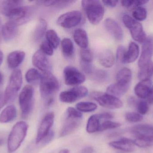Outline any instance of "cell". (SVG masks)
I'll use <instances>...</instances> for the list:
<instances>
[{
	"mask_svg": "<svg viewBox=\"0 0 153 153\" xmlns=\"http://www.w3.org/2000/svg\"><path fill=\"white\" fill-rule=\"evenodd\" d=\"M132 72L128 68H122L117 74V83L107 88V93L118 98L125 95L130 87L132 81Z\"/></svg>",
	"mask_w": 153,
	"mask_h": 153,
	"instance_id": "1",
	"label": "cell"
},
{
	"mask_svg": "<svg viewBox=\"0 0 153 153\" xmlns=\"http://www.w3.org/2000/svg\"><path fill=\"white\" fill-rule=\"evenodd\" d=\"M28 125L26 122H17L12 128L7 141V149L9 153L16 152L26 138Z\"/></svg>",
	"mask_w": 153,
	"mask_h": 153,
	"instance_id": "2",
	"label": "cell"
},
{
	"mask_svg": "<svg viewBox=\"0 0 153 153\" xmlns=\"http://www.w3.org/2000/svg\"><path fill=\"white\" fill-rule=\"evenodd\" d=\"M82 5L89 22L93 25L99 24L103 19L105 13L102 2L97 0H83L82 1Z\"/></svg>",
	"mask_w": 153,
	"mask_h": 153,
	"instance_id": "3",
	"label": "cell"
},
{
	"mask_svg": "<svg viewBox=\"0 0 153 153\" xmlns=\"http://www.w3.org/2000/svg\"><path fill=\"white\" fill-rule=\"evenodd\" d=\"M60 88L59 81L51 72L44 73L41 76L39 84V91L41 97L46 101L53 98L54 93Z\"/></svg>",
	"mask_w": 153,
	"mask_h": 153,
	"instance_id": "4",
	"label": "cell"
},
{
	"mask_svg": "<svg viewBox=\"0 0 153 153\" xmlns=\"http://www.w3.org/2000/svg\"><path fill=\"white\" fill-rule=\"evenodd\" d=\"M34 90L32 86L27 85L22 89L19 96V103L22 118L29 116L34 104Z\"/></svg>",
	"mask_w": 153,
	"mask_h": 153,
	"instance_id": "5",
	"label": "cell"
},
{
	"mask_svg": "<svg viewBox=\"0 0 153 153\" xmlns=\"http://www.w3.org/2000/svg\"><path fill=\"white\" fill-rule=\"evenodd\" d=\"M22 83V74L19 69H16L11 75L9 83L4 94L7 104L13 101L18 95Z\"/></svg>",
	"mask_w": 153,
	"mask_h": 153,
	"instance_id": "6",
	"label": "cell"
},
{
	"mask_svg": "<svg viewBox=\"0 0 153 153\" xmlns=\"http://www.w3.org/2000/svg\"><path fill=\"white\" fill-rule=\"evenodd\" d=\"M34 13L33 7L22 5L13 10L8 17L10 21L19 26L29 22L34 16Z\"/></svg>",
	"mask_w": 153,
	"mask_h": 153,
	"instance_id": "7",
	"label": "cell"
},
{
	"mask_svg": "<svg viewBox=\"0 0 153 153\" xmlns=\"http://www.w3.org/2000/svg\"><path fill=\"white\" fill-rule=\"evenodd\" d=\"M123 21L135 41L140 43H143L145 41L147 38L146 34L140 22L128 15L123 16Z\"/></svg>",
	"mask_w": 153,
	"mask_h": 153,
	"instance_id": "8",
	"label": "cell"
},
{
	"mask_svg": "<svg viewBox=\"0 0 153 153\" xmlns=\"http://www.w3.org/2000/svg\"><path fill=\"white\" fill-rule=\"evenodd\" d=\"M91 96L101 106L106 108L117 109L123 106V102L118 98L108 93L95 92Z\"/></svg>",
	"mask_w": 153,
	"mask_h": 153,
	"instance_id": "9",
	"label": "cell"
},
{
	"mask_svg": "<svg viewBox=\"0 0 153 153\" xmlns=\"http://www.w3.org/2000/svg\"><path fill=\"white\" fill-rule=\"evenodd\" d=\"M88 93V90L84 86H75L68 90L62 92L60 93L59 99L62 102L72 103L79 99L86 97Z\"/></svg>",
	"mask_w": 153,
	"mask_h": 153,
	"instance_id": "10",
	"label": "cell"
},
{
	"mask_svg": "<svg viewBox=\"0 0 153 153\" xmlns=\"http://www.w3.org/2000/svg\"><path fill=\"white\" fill-rule=\"evenodd\" d=\"M82 18V15L81 12L71 11L61 15L57 19V23L65 28H71L81 22Z\"/></svg>",
	"mask_w": 153,
	"mask_h": 153,
	"instance_id": "11",
	"label": "cell"
},
{
	"mask_svg": "<svg viewBox=\"0 0 153 153\" xmlns=\"http://www.w3.org/2000/svg\"><path fill=\"white\" fill-rule=\"evenodd\" d=\"M65 82L69 86H76L84 82L85 77L75 67L67 66L64 70Z\"/></svg>",
	"mask_w": 153,
	"mask_h": 153,
	"instance_id": "12",
	"label": "cell"
},
{
	"mask_svg": "<svg viewBox=\"0 0 153 153\" xmlns=\"http://www.w3.org/2000/svg\"><path fill=\"white\" fill-rule=\"evenodd\" d=\"M54 114L52 112L48 113L45 116L38 129L36 139V144H38L41 143L51 131V128L54 122Z\"/></svg>",
	"mask_w": 153,
	"mask_h": 153,
	"instance_id": "13",
	"label": "cell"
},
{
	"mask_svg": "<svg viewBox=\"0 0 153 153\" xmlns=\"http://www.w3.org/2000/svg\"><path fill=\"white\" fill-rule=\"evenodd\" d=\"M153 54V37H149L143 43L142 53L138 61V66L143 68L152 63Z\"/></svg>",
	"mask_w": 153,
	"mask_h": 153,
	"instance_id": "14",
	"label": "cell"
},
{
	"mask_svg": "<svg viewBox=\"0 0 153 153\" xmlns=\"http://www.w3.org/2000/svg\"><path fill=\"white\" fill-rule=\"evenodd\" d=\"M32 62L33 65L44 73L51 72V63L46 55L41 50L35 52L32 56Z\"/></svg>",
	"mask_w": 153,
	"mask_h": 153,
	"instance_id": "15",
	"label": "cell"
},
{
	"mask_svg": "<svg viewBox=\"0 0 153 153\" xmlns=\"http://www.w3.org/2000/svg\"><path fill=\"white\" fill-rule=\"evenodd\" d=\"M109 145L114 149L126 152H134L135 148L134 140L126 137H122L117 141L111 142Z\"/></svg>",
	"mask_w": 153,
	"mask_h": 153,
	"instance_id": "16",
	"label": "cell"
},
{
	"mask_svg": "<svg viewBox=\"0 0 153 153\" xmlns=\"http://www.w3.org/2000/svg\"><path fill=\"white\" fill-rule=\"evenodd\" d=\"M107 30L117 40L123 39V31L117 22L111 18L106 19L104 22Z\"/></svg>",
	"mask_w": 153,
	"mask_h": 153,
	"instance_id": "17",
	"label": "cell"
},
{
	"mask_svg": "<svg viewBox=\"0 0 153 153\" xmlns=\"http://www.w3.org/2000/svg\"><path fill=\"white\" fill-rule=\"evenodd\" d=\"M152 81L150 79L141 81L134 88L136 95L140 99H145L149 97L152 88Z\"/></svg>",
	"mask_w": 153,
	"mask_h": 153,
	"instance_id": "18",
	"label": "cell"
},
{
	"mask_svg": "<svg viewBox=\"0 0 153 153\" xmlns=\"http://www.w3.org/2000/svg\"><path fill=\"white\" fill-rule=\"evenodd\" d=\"M18 27V25L10 21L4 23L1 29L2 36L4 40L10 41L16 37L19 30Z\"/></svg>",
	"mask_w": 153,
	"mask_h": 153,
	"instance_id": "19",
	"label": "cell"
},
{
	"mask_svg": "<svg viewBox=\"0 0 153 153\" xmlns=\"http://www.w3.org/2000/svg\"><path fill=\"white\" fill-rule=\"evenodd\" d=\"M81 119L66 118L60 132V137H64L75 131L80 126Z\"/></svg>",
	"mask_w": 153,
	"mask_h": 153,
	"instance_id": "20",
	"label": "cell"
},
{
	"mask_svg": "<svg viewBox=\"0 0 153 153\" xmlns=\"http://www.w3.org/2000/svg\"><path fill=\"white\" fill-rule=\"evenodd\" d=\"M25 53L22 51L16 50L10 53L7 57L8 66L11 69H15L19 66L24 60Z\"/></svg>",
	"mask_w": 153,
	"mask_h": 153,
	"instance_id": "21",
	"label": "cell"
},
{
	"mask_svg": "<svg viewBox=\"0 0 153 153\" xmlns=\"http://www.w3.org/2000/svg\"><path fill=\"white\" fill-rule=\"evenodd\" d=\"M23 2L22 1H0V12L3 15L8 17L13 10L17 7L22 6Z\"/></svg>",
	"mask_w": 153,
	"mask_h": 153,
	"instance_id": "22",
	"label": "cell"
},
{
	"mask_svg": "<svg viewBox=\"0 0 153 153\" xmlns=\"http://www.w3.org/2000/svg\"><path fill=\"white\" fill-rule=\"evenodd\" d=\"M129 131L136 137L141 136H152L153 126L148 124H139L134 126Z\"/></svg>",
	"mask_w": 153,
	"mask_h": 153,
	"instance_id": "23",
	"label": "cell"
},
{
	"mask_svg": "<svg viewBox=\"0 0 153 153\" xmlns=\"http://www.w3.org/2000/svg\"><path fill=\"white\" fill-rule=\"evenodd\" d=\"M17 112L14 105L7 106L0 115V123L6 124L12 122L17 117Z\"/></svg>",
	"mask_w": 153,
	"mask_h": 153,
	"instance_id": "24",
	"label": "cell"
},
{
	"mask_svg": "<svg viewBox=\"0 0 153 153\" xmlns=\"http://www.w3.org/2000/svg\"><path fill=\"white\" fill-rule=\"evenodd\" d=\"M74 39L76 44L82 49L87 48L89 44L88 35L85 30L82 28L75 30Z\"/></svg>",
	"mask_w": 153,
	"mask_h": 153,
	"instance_id": "25",
	"label": "cell"
},
{
	"mask_svg": "<svg viewBox=\"0 0 153 153\" xmlns=\"http://www.w3.org/2000/svg\"><path fill=\"white\" fill-rule=\"evenodd\" d=\"M139 48L138 45L135 42H131L129 44L128 50L126 52L124 64L130 63L135 62L138 58Z\"/></svg>",
	"mask_w": 153,
	"mask_h": 153,
	"instance_id": "26",
	"label": "cell"
},
{
	"mask_svg": "<svg viewBox=\"0 0 153 153\" xmlns=\"http://www.w3.org/2000/svg\"><path fill=\"white\" fill-rule=\"evenodd\" d=\"M100 63L106 68H110L114 65L115 58L111 50L107 49L102 52L99 56Z\"/></svg>",
	"mask_w": 153,
	"mask_h": 153,
	"instance_id": "27",
	"label": "cell"
},
{
	"mask_svg": "<svg viewBox=\"0 0 153 153\" xmlns=\"http://www.w3.org/2000/svg\"><path fill=\"white\" fill-rule=\"evenodd\" d=\"M47 29V22L45 20L43 19H40L39 20L35 31H34V40L36 41H39L44 37V35L46 33Z\"/></svg>",
	"mask_w": 153,
	"mask_h": 153,
	"instance_id": "28",
	"label": "cell"
},
{
	"mask_svg": "<svg viewBox=\"0 0 153 153\" xmlns=\"http://www.w3.org/2000/svg\"><path fill=\"white\" fill-rule=\"evenodd\" d=\"M100 125V119L97 114L92 115L90 117L87 121L86 127V131L90 134L98 132Z\"/></svg>",
	"mask_w": 153,
	"mask_h": 153,
	"instance_id": "29",
	"label": "cell"
},
{
	"mask_svg": "<svg viewBox=\"0 0 153 153\" xmlns=\"http://www.w3.org/2000/svg\"><path fill=\"white\" fill-rule=\"evenodd\" d=\"M62 51L64 55L67 57H72L74 53V46L72 41L68 38H64L61 43Z\"/></svg>",
	"mask_w": 153,
	"mask_h": 153,
	"instance_id": "30",
	"label": "cell"
},
{
	"mask_svg": "<svg viewBox=\"0 0 153 153\" xmlns=\"http://www.w3.org/2000/svg\"><path fill=\"white\" fill-rule=\"evenodd\" d=\"M135 145L141 148H146L153 146L152 136L137 137L134 140Z\"/></svg>",
	"mask_w": 153,
	"mask_h": 153,
	"instance_id": "31",
	"label": "cell"
},
{
	"mask_svg": "<svg viewBox=\"0 0 153 153\" xmlns=\"http://www.w3.org/2000/svg\"><path fill=\"white\" fill-rule=\"evenodd\" d=\"M76 107L81 112H91L96 110L97 105L95 103L89 102H81L77 103Z\"/></svg>",
	"mask_w": 153,
	"mask_h": 153,
	"instance_id": "32",
	"label": "cell"
},
{
	"mask_svg": "<svg viewBox=\"0 0 153 153\" xmlns=\"http://www.w3.org/2000/svg\"><path fill=\"white\" fill-rule=\"evenodd\" d=\"M47 41L52 46L54 49L59 46L60 38L56 32L53 30H49L46 33Z\"/></svg>",
	"mask_w": 153,
	"mask_h": 153,
	"instance_id": "33",
	"label": "cell"
},
{
	"mask_svg": "<svg viewBox=\"0 0 153 153\" xmlns=\"http://www.w3.org/2000/svg\"><path fill=\"white\" fill-rule=\"evenodd\" d=\"M153 73V63L150 64L143 68H140L138 73V78L140 81L149 80Z\"/></svg>",
	"mask_w": 153,
	"mask_h": 153,
	"instance_id": "34",
	"label": "cell"
},
{
	"mask_svg": "<svg viewBox=\"0 0 153 153\" xmlns=\"http://www.w3.org/2000/svg\"><path fill=\"white\" fill-rule=\"evenodd\" d=\"M41 74L35 68H30L28 70L25 75L26 81L29 83L36 82L41 79Z\"/></svg>",
	"mask_w": 153,
	"mask_h": 153,
	"instance_id": "35",
	"label": "cell"
},
{
	"mask_svg": "<svg viewBox=\"0 0 153 153\" xmlns=\"http://www.w3.org/2000/svg\"><path fill=\"white\" fill-rule=\"evenodd\" d=\"M149 1L147 0H126L121 1L122 6L128 9H136L141 5L147 3Z\"/></svg>",
	"mask_w": 153,
	"mask_h": 153,
	"instance_id": "36",
	"label": "cell"
},
{
	"mask_svg": "<svg viewBox=\"0 0 153 153\" xmlns=\"http://www.w3.org/2000/svg\"><path fill=\"white\" fill-rule=\"evenodd\" d=\"M121 124L118 122H113L110 120H106L103 121L100 125L98 132H102L105 130L115 129L121 126Z\"/></svg>",
	"mask_w": 153,
	"mask_h": 153,
	"instance_id": "37",
	"label": "cell"
},
{
	"mask_svg": "<svg viewBox=\"0 0 153 153\" xmlns=\"http://www.w3.org/2000/svg\"><path fill=\"white\" fill-rule=\"evenodd\" d=\"M133 16L136 19L140 21L145 20L147 17V10L144 7H137L133 12Z\"/></svg>",
	"mask_w": 153,
	"mask_h": 153,
	"instance_id": "38",
	"label": "cell"
},
{
	"mask_svg": "<svg viewBox=\"0 0 153 153\" xmlns=\"http://www.w3.org/2000/svg\"><path fill=\"white\" fill-rule=\"evenodd\" d=\"M135 107L138 113L142 116L147 114L149 110V104L144 100H137Z\"/></svg>",
	"mask_w": 153,
	"mask_h": 153,
	"instance_id": "39",
	"label": "cell"
},
{
	"mask_svg": "<svg viewBox=\"0 0 153 153\" xmlns=\"http://www.w3.org/2000/svg\"><path fill=\"white\" fill-rule=\"evenodd\" d=\"M126 119L130 123H137L143 120V116L135 112H128L125 116Z\"/></svg>",
	"mask_w": 153,
	"mask_h": 153,
	"instance_id": "40",
	"label": "cell"
},
{
	"mask_svg": "<svg viewBox=\"0 0 153 153\" xmlns=\"http://www.w3.org/2000/svg\"><path fill=\"white\" fill-rule=\"evenodd\" d=\"M82 113L74 108L69 107L66 110V118L82 119Z\"/></svg>",
	"mask_w": 153,
	"mask_h": 153,
	"instance_id": "41",
	"label": "cell"
},
{
	"mask_svg": "<svg viewBox=\"0 0 153 153\" xmlns=\"http://www.w3.org/2000/svg\"><path fill=\"white\" fill-rule=\"evenodd\" d=\"M53 49V48L47 41V40L43 41L40 45V50L46 55H53L54 53Z\"/></svg>",
	"mask_w": 153,
	"mask_h": 153,
	"instance_id": "42",
	"label": "cell"
},
{
	"mask_svg": "<svg viewBox=\"0 0 153 153\" xmlns=\"http://www.w3.org/2000/svg\"><path fill=\"white\" fill-rule=\"evenodd\" d=\"M81 60L87 62V63H91L93 60V54L91 50L85 49H82L80 52Z\"/></svg>",
	"mask_w": 153,
	"mask_h": 153,
	"instance_id": "43",
	"label": "cell"
},
{
	"mask_svg": "<svg viewBox=\"0 0 153 153\" xmlns=\"http://www.w3.org/2000/svg\"><path fill=\"white\" fill-rule=\"evenodd\" d=\"M93 74L94 79L98 81H103L108 77V73L104 70H96L94 72Z\"/></svg>",
	"mask_w": 153,
	"mask_h": 153,
	"instance_id": "44",
	"label": "cell"
},
{
	"mask_svg": "<svg viewBox=\"0 0 153 153\" xmlns=\"http://www.w3.org/2000/svg\"><path fill=\"white\" fill-rule=\"evenodd\" d=\"M126 52V50L123 46H119L118 47L117 51V55H116L117 61L118 62L124 64Z\"/></svg>",
	"mask_w": 153,
	"mask_h": 153,
	"instance_id": "45",
	"label": "cell"
},
{
	"mask_svg": "<svg viewBox=\"0 0 153 153\" xmlns=\"http://www.w3.org/2000/svg\"><path fill=\"white\" fill-rule=\"evenodd\" d=\"M80 64H81V67L85 73L89 75L93 74L94 72V67L91 63H87L81 60Z\"/></svg>",
	"mask_w": 153,
	"mask_h": 153,
	"instance_id": "46",
	"label": "cell"
},
{
	"mask_svg": "<svg viewBox=\"0 0 153 153\" xmlns=\"http://www.w3.org/2000/svg\"><path fill=\"white\" fill-rule=\"evenodd\" d=\"M97 115L100 120V119L108 120V119H112L114 117L113 114L108 112H103V113H100Z\"/></svg>",
	"mask_w": 153,
	"mask_h": 153,
	"instance_id": "47",
	"label": "cell"
},
{
	"mask_svg": "<svg viewBox=\"0 0 153 153\" xmlns=\"http://www.w3.org/2000/svg\"><path fill=\"white\" fill-rule=\"evenodd\" d=\"M54 136V133L53 131L51 130L48 134L43 139L41 143H42L44 145L48 144L53 139Z\"/></svg>",
	"mask_w": 153,
	"mask_h": 153,
	"instance_id": "48",
	"label": "cell"
},
{
	"mask_svg": "<svg viewBox=\"0 0 153 153\" xmlns=\"http://www.w3.org/2000/svg\"><path fill=\"white\" fill-rule=\"evenodd\" d=\"M102 2L103 4L111 8L116 7L118 1H102Z\"/></svg>",
	"mask_w": 153,
	"mask_h": 153,
	"instance_id": "49",
	"label": "cell"
},
{
	"mask_svg": "<svg viewBox=\"0 0 153 153\" xmlns=\"http://www.w3.org/2000/svg\"><path fill=\"white\" fill-rule=\"evenodd\" d=\"M6 104H7V102L5 101L4 93H0V110Z\"/></svg>",
	"mask_w": 153,
	"mask_h": 153,
	"instance_id": "50",
	"label": "cell"
},
{
	"mask_svg": "<svg viewBox=\"0 0 153 153\" xmlns=\"http://www.w3.org/2000/svg\"><path fill=\"white\" fill-rule=\"evenodd\" d=\"M94 149L92 146H88L84 148L81 151V153H93Z\"/></svg>",
	"mask_w": 153,
	"mask_h": 153,
	"instance_id": "51",
	"label": "cell"
},
{
	"mask_svg": "<svg viewBox=\"0 0 153 153\" xmlns=\"http://www.w3.org/2000/svg\"><path fill=\"white\" fill-rule=\"evenodd\" d=\"M148 100L150 103H153V86L152 87L151 93L148 97Z\"/></svg>",
	"mask_w": 153,
	"mask_h": 153,
	"instance_id": "52",
	"label": "cell"
},
{
	"mask_svg": "<svg viewBox=\"0 0 153 153\" xmlns=\"http://www.w3.org/2000/svg\"><path fill=\"white\" fill-rule=\"evenodd\" d=\"M3 75L1 73V72H0V89H1L3 83Z\"/></svg>",
	"mask_w": 153,
	"mask_h": 153,
	"instance_id": "53",
	"label": "cell"
},
{
	"mask_svg": "<svg viewBox=\"0 0 153 153\" xmlns=\"http://www.w3.org/2000/svg\"><path fill=\"white\" fill-rule=\"evenodd\" d=\"M3 59V54L2 52L0 50V66L2 63Z\"/></svg>",
	"mask_w": 153,
	"mask_h": 153,
	"instance_id": "54",
	"label": "cell"
},
{
	"mask_svg": "<svg viewBox=\"0 0 153 153\" xmlns=\"http://www.w3.org/2000/svg\"><path fill=\"white\" fill-rule=\"evenodd\" d=\"M59 153H70V152L68 149H64L62 150Z\"/></svg>",
	"mask_w": 153,
	"mask_h": 153,
	"instance_id": "55",
	"label": "cell"
},
{
	"mask_svg": "<svg viewBox=\"0 0 153 153\" xmlns=\"http://www.w3.org/2000/svg\"><path fill=\"white\" fill-rule=\"evenodd\" d=\"M1 37H0V43H1Z\"/></svg>",
	"mask_w": 153,
	"mask_h": 153,
	"instance_id": "56",
	"label": "cell"
},
{
	"mask_svg": "<svg viewBox=\"0 0 153 153\" xmlns=\"http://www.w3.org/2000/svg\"><path fill=\"white\" fill-rule=\"evenodd\" d=\"M1 19H0V25H1Z\"/></svg>",
	"mask_w": 153,
	"mask_h": 153,
	"instance_id": "57",
	"label": "cell"
},
{
	"mask_svg": "<svg viewBox=\"0 0 153 153\" xmlns=\"http://www.w3.org/2000/svg\"><path fill=\"white\" fill-rule=\"evenodd\" d=\"M117 153H122V152H117Z\"/></svg>",
	"mask_w": 153,
	"mask_h": 153,
	"instance_id": "58",
	"label": "cell"
}]
</instances>
